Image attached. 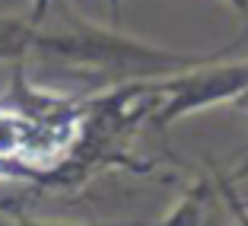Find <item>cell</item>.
Instances as JSON below:
<instances>
[{"label":"cell","instance_id":"cell-2","mask_svg":"<svg viewBox=\"0 0 248 226\" xmlns=\"http://www.w3.org/2000/svg\"><path fill=\"white\" fill-rule=\"evenodd\" d=\"M229 213L219 178H201L188 194L175 204V210H169L156 226H223V217Z\"/></svg>","mask_w":248,"mask_h":226},{"label":"cell","instance_id":"cell-1","mask_svg":"<svg viewBox=\"0 0 248 226\" xmlns=\"http://www.w3.org/2000/svg\"><path fill=\"white\" fill-rule=\"evenodd\" d=\"M35 26L38 32L32 54L61 61L73 70L105 77L111 83L169 77V73L188 70L194 64H204L217 54H185L172 51V48H156L134 35H124L121 26H95L67 7H48V13Z\"/></svg>","mask_w":248,"mask_h":226},{"label":"cell","instance_id":"cell-4","mask_svg":"<svg viewBox=\"0 0 248 226\" xmlns=\"http://www.w3.org/2000/svg\"><path fill=\"white\" fill-rule=\"evenodd\" d=\"M219 188H223V197H226L229 213L235 217V226H248V204L242 201V194L235 191V185L229 178H219Z\"/></svg>","mask_w":248,"mask_h":226},{"label":"cell","instance_id":"cell-6","mask_svg":"<svg viewBox=\"0 0 248 226\" xmlns=\"http://www.w3.org/2000/svg\"><path fill=\"white\" fill-rule=\"evenodd\" d=\"M223 51L232 54V58H248V19H245V29H242L239 35L232 38V42L223 45Z\"/></svg>","mask_w":248,"mask_h":226},{"label":"cell","instance_id":"cell-3","mask_svg":"<svg viewBox=\"0 0 248 226\" xmlns=\"http://www.w3.org/2000/svg\"><path fill=\"white\" fill-rule=\"evenodd\" d=\"M38 26L32 22V16H16V13H0V64L10 61H26L32 54Z\"/></svg>","mask_w":248,"mask_h":226},{"label":"cell","instance_id":"cell-7","mask_svg":"<svg viewBox=\"0 0 248 226\" xmlns=\"http://www.w3.org/2000/svg\"><path fill=\"white\" fill-rule=\"evenodd\" d=\"M54 0H32V10H29V16H32V22H38L45 13H48V7H51ZM111 3V16H115V26H118V0H108Z\"/></svg>","mask_w":248,"mask_h":226},{"label":"cell","instance_id":"cell-5","mask_svg":"<svg viewBox=\"0 0 248 226\" xmlns=\"http://www.w3.org/2000/svg\"><path fill=\"white\" fill-rule=\"evenodd\" d=\"M0 226H93V223H61V220H32V217H0ZM111 226H146V223H111Z\"/></svg>","mask_w":248,"mask_h":226},{"label":"cell","instance_id":"cell-8","mask_svg":"<svg viewBox=\"0 0 248 226\" xmlns=\"http://www.w3.org/2000/svg\"><path fill=\"white\" fill-rule=\"evenodd\" d=\"M232 105H235V109H242V112H248V89L235 96V99H232Z\"/></svg>","mask_w":248,"mask_h":226}]
</instances>
